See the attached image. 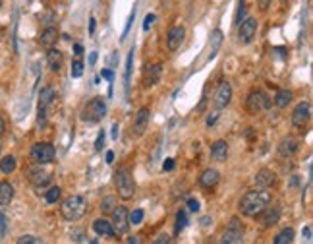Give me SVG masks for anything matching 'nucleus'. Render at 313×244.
<instances>
[{
	"instance_id": "obj_1",
	"label": "nucleus",
	"mask_w": 313,
	"mask_h": 244,
	"mask_svg": "<svg viewBox=\"0 0 313 244\" xmlns=\"http://www.w3.org/2000/svg\"><path fill=\"white\" fill-rule=\"evenodd\" d=\"M271 194L267 192V188L261 190H251L246 196L240 200V213L246 217H257L269 203H271Z\"/></svg>"
},
{
	"instance_id": "obj_2",
	"label": "nucleus",
	"mask_w": 313,
	"mask_h": 244,
	"mask_svg": "<svg viewBox=\"0 0 313 244\" xmlns=\"http://www.w3.org/2000/svg\"><path fill=\"white\" fill-rule=\"evenodd\" d=\"M60 211H62V217L66 221H78V219H81L85 215L87 201H85L83 196H70V198H66V200L62 201Z\"/></svg>"
},
{
	"instance_id": "obj_3",
	"label": "nucleus",
	"mask_w": 313,
	"mask_h": 244,
	"mask_svg": "<svg viewBox=\"0 0 313 244\" xmlns=\"http://www.w3.org/2000/svg\"><path fill=\"white\" fill-rule=\"evenodd\" d=\"M116 188H118V196L122 200H132L134 198V177L132 171L128 167H120L116 171Z\"/></svg>"
},
{
	"instance_id": "obj_4",
	"label": "nucleus",
	"mask_w": 313,
	"mask_h": 244,
	"mask_svg": "<svg viewBox=\"0 0 313 244\" xmlns=\"http://www.w3.org/2000/svg\"><path fill=\"white\" fill-rule=\"evenodd\" d=\"M105 114H107V103L101 99V97H95V99H91L89 103L83 107V112H81V120H85V122H99V120H103L105 118Z\"/></svg>"
},
{
	"instance_id": "obj_5",
	"label": "nucleus",
	"mask_w": 313,
	"mask_h": 244,
	"mask_svg": "<svg viewBox=\"0 0 313 244\" xmlns=\"http://www.w3.org/2000/svg\"><path fill=\"white\" fill-rule=\"evenodd\" d=\"M269 107H271V99H269V95L265 91H261V89H251L249 91V95H247L246 99L247 112L257 114V112L261 111H267Z\"/></svg>"
},
{
	"instance_id": "obj_6",
	"label": "nucleus",
	"mask_w": 313,
	"mask_h": 244,
	"mask_svg": "<svg viewBox=\"0 0 313 244\" xmlns=\"http://www.w3.org/2000/svg\"><path fill=\"white\" fill-rule=\"evenodd\" d=\"M31 159L37 163V165H46V163H52L54 161V155H56V149L54 146L46 144V142H39L31 147Z\"/></svg>"
},
{
	"instance_id": "obj_7",
	"label": "nucleus",
	"mask_w": 313,
	"mask_h": 244,
	"mask_svg": "<svg viewBox=\"0 0 313 244\" xmlns=\"http://www.w3.org/2000/svg\"><path fill=\"white\" fill-rule=\"evenodd\" d=\"M224 244H240L244 241V225L240 223L238 217H232L226 231L223 233V239H221Z\"/></svg>"
},
{
	"instance_id": "obj_8",
	"label": "nucleus",
	"mask_w": 313,
	"mask_h": 244,
	"mask_svg": "<svg viewBox=\"0 0 313 244\" xmlns=\"http://www.w3.org/2000/svg\"><path fill=\"white\" fill-rule=\"evenodd\" d=\"M112 229L116 235H124L130 229V221H128V209L122 205H116L112 211Z\"/></svg>"
},
{
	"instance_id": "obj_9",
	"label": "nucleus",
	"mask_w": 313,
	"mask_h": 244,
	"mask_svg": "<svg viewBox=\"0 0 313 244\" xmlns=\"http://www.w3.org/2000/svg\"><path fill=\"white\" fill-rule=\"evenodd\" d=\"M238 25H240V27H238V41L242 45L251 43L253 37H255V33H257V22H255L253 18H246V20H242Z\"/></svg>"
},
{
	"instance_id": "obj_10",
	"label": "nucleus",
	"mask_w": 313,
	"mask_h": 244,
	"mask_svg": "<svg viewBox=\"0 0 313 244\" xmlns=\"http://www.w3.org/2000/svg\"><path fill=\"white\" fill-rule=\"evenodd\" d=\"M56 99V93L52 88H43L39 93V124L45 126V114L46 109L52 105V101Z\"/></svg>"
},
{
	"instance_id": "obj_11",
	"label": "nucleus",
	"mask_w": 313,
	"mask_h": 244,
	"mask_svg": "<svg viewBox=\"0 0 313 244\" xmlns=\"http://www.w3.org/2000/svg\"><path fill=\"white\" fill-rule=\"evenodd\" d=\"M310 116H312V105L308 103V101H304V103H300L294 112H292V124L296 126V128H304L306 126V122L310 120Z\"/></svg>"
},
{
	"instance_id": "obj_12",
	"label": "nucleus",
	"mask_w": 313,
	"mask_h": 244,
	"mask_svg": "<svg viewBox=\"0 0 313 244\" xmlns=\"http://www.w3.org/2000/svg\"><path fill=\"white\" fill-rule=\"evenodd\" d=\"M184 37H186V27L184 25H174L168 35H166V45H168V50H178L180 45L184 43Z\"/></svg>"
},
{
	"instance_id": "obj_13",
	"label": "nucleus",
	"mask_w": 313,
	"mask_h": 244,
	"mask_svg": "<svg viewBox=\"0 0 313 244\" xmlns=\"http://www.w3.org/2000/svg\"><path fill=\"white\" fill-rule=\"evenodd\" d=\"M230 99H232V86H230L228 82H223V84L219 86V89H217V93H215V107H217V109L228 107Z\"/></svg>"
},
{
	"instance_id": "obj_14",
	"label": "nucleus",
	"mask_w": 313,
	"mask_h": 244,
	"mask_svg": "<svg viewBox=\"0 0 313 244\" xmlns=\"http://www.w3.org/2000/svg\"><path fill=\"white\" fill-rule=\"evenodd\" d=\"M257 217H261V223H263V227L269 229V227H273V225H276L278 219H280V207L278 205H267Z\"/></svg>"
},
{
	"instance_id": "obj_15",
	"label": "nucleus",
	"mask_w": 313,
	"mask_h": 244,
	"mask_svg": "<svg viewBox=\"0 0 313 244\" xmlns=\"http://www.w3.org/2000/svg\"><path fill=\"white\" fill-rule=\"evenodd\" d=\"M29 182L35 186V188H45L46 184H50V180H52V177H50V173H46V171H43V169H29Z\"/></svg>"
},
{
	"instance_id": "obj_16",
	"label": "nucleus",
	"mask_w": 313,
	"mask_h": 244,
	"mask_svg": "<svg viewBox=\"0 0 313 244\" xmlns=\"http://www.w3.org/2000/svg\"><path fill=\"white\" fill-rule=\"evenodd\" d=\"M221 180V173L217 169H205L199 177V186L205 190H213Z\"/></svg>"
},
{
	"instance_id": "obj_17",
	"label": "nucleus",
	"mask_w": 313,
	"mask_h": 244,
	"mask_svg": "<svg viewBox=\"0 0 313 244\" xmlns=\"http://www.w3.org/2000/svg\"><path fill=\"white\" fill-rule=\"evenodd\" d=\"M149 116H151V111H149L147 107L139 109V112L135 114V118H134V134L135 136H141V134L147 130V126H149Z\"/></svg>"
},
{
	"instance_id": "obj_18",
	"label": "nucleus",
	"mask_w": 313,
	"mask_h": 244,
	"mask_svg": "<svg viewBox=\"0 0 313 244\" xmlns=\"http://www.w3.org/2000/svg\"><path fill=\"white\" fill-rule=\"evenodd\" d=\"M46 64H48V68H50L52 72H58V70L62 68V64H64V54H62V50L50 47L48 52H46Z\"/></svg>"
},
{
	"instance_id": "obj_19",
	"label": "nucleus",
	"mask_w": 313,
	"mask_h": 244,
	"mask_svg": "<svg viewBox=\"0 0 313 244\" xmlns=\"http://www.w3.org/2000/svg\"><path fill=\"white\" fill-rule=\"evenodd\" d=\"M211 159L217 163H224L228 159V144L224 140H217L211 146Z\"/></svg>"
},
{
	"instance_id": "obj_20",
	"label": "nucleus",
	"mask_w": 313,
	"mask_h": 244,
	"mask_svg": "<svg viewBox=\"0 0 313 244\" xmlns=\"http://www.w3.org/2000/svg\"><path fill=\"white\" fill-rule=\"evenodd\" d=\"M296 151H298V142H296V138L286 136V138H282V140H280V144H278V155L280 157H292Z\"/></svg>"
},
{
	"instance_id": "obj_21",
	"label": "nucleus",
	"mask_w": 313,
	"mask_h": 244,
	"mask_svg": "<svg viewBox=\"0 0 313 244\" xmlns=\"http://www.w3.org/2000/svg\"><path fill=\"white\" fill-rule=\"evenodd\" d=\"M255 182L261 186V188H271L276 184V175L271 171V169H261L257 175H255Z\"/></svg>"
},
{
	"instance_id": "obj_22",
	"label": "nucleus",
	"mask_w": 313,
	"mask_h": 244,
	"mask_svg": "<svg viewBox=\"0 0 313 244\" xmlns=\"http://www.w3.org/2000/svg\"><path fill=\"white\" fill-rule=\"evenodd\" d=\"M162 74V64H149L145 68V86H155L160 80Z\"/></svg>"
},
{
	"instance_id": "obj_23",
	"label": "nucleus",
	"mask_w": 313,
	"mask_h": 244,
	"mask_svg": "<svg viewBox=\"0 0 313 244\" xmlns=\"http://www.w3.org/2000/svg\"><path fill=\"white\" fill-rule=\"evenodd\" d=\"M93 231L97 233V235H103V237H116V233H114V229H112V223L107 221V219H97V221H93Z\"/></svg>"
},
{
	"instance_id": "obj_24",
	"label": "nucleus",
	"mask_w": 313,
	"mask_h": 244,
	"mask_svg": "<svg viewBox=\"0 0 313 244\" xmlns=\"http://www.w3.org/2000/svg\"><path fill=\"white\" fill-rule=\"evenodd\" d=\"M12 200H14V186L8 180H2L0 182V205L4 207Z\"/></svg>"
},
{
	"instance_id": "obj_25",
	"label": "nucleus",
	"mask_w": 313,
	"mask_h": 244,
	"mask_svg": "<svg viewBox=\"0 0 313 244\" xmlns=\"http://www.w3.org/2000/svg\"><path fill=\"white\" fill-rule=\"evenodd\" d=\"M56 39H58V31H56V27H46L45 31L41 33V37H39L41 45L46 47V49H50L52 45L56 43Z\"/></svg>"
},
{
	"instance_id": "obj_26",
	"label": "nucleus",
	"mask_w": 313,
	"mask_h": 244,
	"mask_svg": "<svg viewBox=\"0 0 313 244\" xmlns=\"http://www.w3.org/2000/svg\"><path fill=\"white\" fill-rule=\"evenodd\" d=\"M290 103H292V91H288V89H278L276 95H274V105H276L278 109H286Z\"/></svg>"
},
{
	"instance_id": "obj_27",
	"label": "nucleus",
	"mask_w": 313,
	"mask_h": 244,
	"mask_svg": "<svg viewBox=\"0 0 313 244\" xmlns=\"http://www.w3.org/2000/svg\"><path fill=\"white\" fill-rule=\"evenodd\" d=\"M223 43V31L221 29H215L213 31V35H211V49H209V60L211 58H215V54H217V50H219V47Z\"/></svg>"
},
{
	"instance_id": "obj_28",
	"label": "nucleus",
	"mask_w": 313,
	"mask_h": 244,
	"mask_svg": "<svg viewBox=\"0 0 313 244\" xmlns=\"http://www.w3.org/2000/svg\"><path fill=\"white\" fill-rule=\"evenodd\" d=\"M0 171H2L4 175L14 173V171H16V157H12V155L4 157V159L0 161Z\"/></svg>"
},
{
	"instance_id": "obj_29",
	"label": "nucleus",
	"mask_w": 313,
	"mask_h": 244,
	"mask_svg": "<svg viewBox=\"0 0 313 244\" xmlns=\"http://www.w3.org/2000/svg\"><path fill=\"white\" fill-rule=\"evenodd\" d=\"M294 241V229L286 227L284 231H280L276 237H274V244H288Z\"/></svg>"
},
{
	"instance_id": "obj_30",
	"label": "nucleus",
	"mask_w": 313,
	"mask_h": 244,
	"mask_svg": "<svg viewBox=\"0 0 313 244\" xmlns=\"http://www.w3.org/2000/svg\"><path fill=\"white\" fill-rule=\"evenodd\" d=\"M186 225H188V213H186L184 209H180L178 213H176V227H174L176 235H178V233H182V231L186 229Z\"/></svg>"
},
{
	"instance_id": "obj_31",
	"label": "nucleus",
	"mask_w": 313,
	"mask_h": 244,
	"mask_svg": "<svg viewBox=\"0 0 313 244\" xmlns=\"http://www.w3.org/2000/svg\"><path fill=\"white\" fill-rule=\"evenodd\" d=\"M132 70H134V49L130 50V54H128V60H126V91L130 89V78H132Z\"/></svg>"
},
{
	"instance_id": "obj_32",
	"label": "nucleus",
	"mask_w": 313,
	"mask_h": 244,
	"mask_svg": "<svg viewBox=\"0 0 313 244\" xmlns=\"http://www.w3.org/2000/svg\"><path fill=\"white\" fill-rule=\"evenodd\" d=\"M116 205H118L116 198H114V196H109V198H105V200L101 201V211H103V213H112Z\"/></svg>"
},
{
	"instance_id": "obj_33",
	"label": "nucleus",
	"mask_w": 313,
	"mask_h": 244,
	"mask_svg": "<svg viewBox=\"0 0 313 244\" xmlns=\"http://www.w3.org/2000/svg\"><path fill=\"white\" fill-rule=\"evenodd\" d=\"M60 188L58 186H52L48 192H46V196H45V200H46V203H56V201L60 200Z\"/></svg>"
},
{
	"instance_id": "obj_34",
	"label": "nucleus",
	"mask_w": 313,
	"mask_h": 244,
	"mask_svg": "<svg viewBox=\"0 0 313 244\" xmlns=\"http://www.w3.org/2000/svg\"><path fill=\"white\" fill-rule=\"evenodd\" d=\"M143 217H145L143 209H134L132 213H128V221H130V225H139V223L143 221Z\"/></svg>"
},
{
	"instance_id": "obj_35",
	"label": "nucleus",
	"mask_w": 313,
	"mask_h": 244,
	"mask_svg": "<svg viewBox=\"0 0 313 244\" xmlns=\"http://www.w3.org/2000/svg\"><path fill=\"white\" fill-rule=\"evenodd\" d=\"M81 74H83V62H81V60H76V62L72 64V78H81Z\"/></svg>"
},
{
	"instance_id": "obj_36",
	"label": "nucleus",
	"mask_w": 313,
	"mask_h": 244,
	"mask_svg": "<svg viewBox=\"0 0 313 244\" xmlns=\"http://www.w3.org/2000/svg\"><path fill=\"white\" fill-rule=\"evenodd\" d=\"M135 20V6L134 10H132V14H130V18H128V22H126V27H124V31H122V39H126L128 37V33H130V29H132V23Z\"/></svg>"
},
{
	"instance_id": "obj_37",
	"label": "nucleus",
	"mask_w": 313,
	"mask_h": 244,
	"mask_svg": "<svg viewBox=\"0 0 313 244\" xmlns=\"http://www.w3.org/2000/svg\"><path fill=\"white\" fill-rule=\"evenodd\" d=\"M41 241L37 237H31V235H23L18 239V244H39Z\"/></svg>"
},
{
	"instance_id": "obj_38",
	"label": "nucleus",
	"mask_w": 313,
	"mask_h": 244,
	"mask_svg": "<svg viewBox=\"0 0 313 244\" xmlns=\"http://www.w3.org/2000/svg\"><path fill=\"white\" fill-rule=\"evenodd\" d=\"M244 14H246V6H244V0H240V6H238V12H236V18H234V23H238L244 20Z\"/></svg>"
},
{
	"instance_id": "obj_39",
	"label": "nucleus",
	"mask_w": 313,
	"mask_h": 244,
	"mask_svg": "<svg viewBox=\"0 0 313 244\" xmlns=\"http://www.w3.org/2000/svg\"><path fill=\"white\" fill-rule=\"evenodd\" d=\"M105 146V132H99L97 140H95V151H101Z\"/></svg>"
},
{
	"instance_id": "obj_40",
	"label": "nucleus",
	"mask_w": 313,
	"mask_h": 244,
	"mask_svg": "<svg viewBox=\"0 0 313 244\" xmlns=\"http://www.w3.org/2000/svg\"><path fill=\"white\" fill-rule=\"evenodd\" d=\"M188 209L194 211V213H197V211H199V201L196 200V198H190V200H188Z\"/></svg>"
},
{
	"instance_id": "obj_41",
	"label": "nucleus",
	"mask_w": 313,
	"mask_h": 244,
	"mask_svg": "<svg viewBox=\"0 0 313 244\" xmlns=\"http://www.w3.org/2000/svg\"><path fill=\"white\" fill-rule=\"evenodd\" d=\"M153 22H155V14H147V16H145V22H143V29L147 31V29L151 27V23Z\"/></svg>"
},
{
	"instance_id": "obj_42",
	"label": "nucleus",
	"mask_w": 313,
	"mask_h": 244,
	"mask_svg": "<svg viewBox=\"0 0 313 244\" xmlns=\"http://www.w3.org/2000/svg\"><path fill=\"white\" fill-rule=\"evenodd\" d=\"M72 241H74V243H83V241H85V235H83V233H72Z\"/></svg>"
},
{
	"instance_id": "obj_43",
	"label": "nucleus",
	"mask_w": 313,
	"mask_h": 244,
	"mask_svg": "<svg viewBox=\"0 0 313 244\" xmlns=\"http://www.w3.org/2000/svg\"><path fill=\"white\" fill-rule=\"evenodd\" d=\"M118 134H120V126L114 122V124H112V132H111V136H112V140H114V142L118 140Z\"/></svg>"
},
{
	"instance_id": "obj_44",
	"label": "nucleus",
	"mask_w": 313,
	"mask_h": 244,
	"mask_svg": "<svg viewBox=\"0 0 313 244\" xmlns=\"http://www.w3.org/2000/svg\"><path fill=\"white\" fill-rule=\"evenodd\" d=\"M101 76H103L105 80H109L111 84H112V80H114V74H112V70H103V72H101Z\"/></svg>"
},
{
	"instance_id": "obj_45",
	"label": "nucleus",
	"mask_w": 313,
	"mask_h": 244,
	"mask_svg": "<svg viewBox=\"0 0 313 244\" xmlns=\"http://www.w3.org/2000/svg\"><path fill=\"white\" fill-rule=\"evenodd\" d=\"M4 231H6V215L0 211V235H4Z\"/></svg>"
},
{
	"instance_id": "obj_46",
	"label": "nucleus",
	"mask_w": 313,
	"mask_h": 244,
	"mask_svg": "<svg viewBox=\"0 0 313 244\" xmlns=\"http://www.w3.org/2000/svg\"><path fill=\"white\" fill-rule=\"evenodd\" d=\"M217 118H219V114H217V112L209 114V116H207V126H213V124L217 122Z\"/></svg>"
},
{
	"instance_id": "obj_47",
	"label": "nucleus",
	"mask_w": 313,
	"mask_h": 244,
	"mask_svg": "<svg viewBox=\"0 0 313 244\" xmlns=\"http://www.w3.org/2000/svg\"><path fill=\"white\" fill-rule=\"evenodd\" d=\"M162 169H164V171H172V169H174V159H166L164 165H162Z\"/></svg>"
},
{
	"instance_id": "obj_48",
	"label": "nucleus",
	"mask_w": 313,
	"mask_h": 244,
	"mask_svg": "<svg viewBox=\"0 0 313 244\" xmlns=\"http://www.w3.org/2000/svg\"><path fill=\"white\" fill-rule=\"evenodd\" d=\"M155 243H156V244H160V243H170V239H168L166 235H158V237L155 239Z\"/></svg>"
},
{
	"instance_id": "obj_49",
	"label": "nucleus",
	"mask_w": 313,
	"mask_h": 244,
	"mask_svg": "<svg viewBox=\"0 0 313 244\" xmlns=\"http://www.w3.org/2000/svg\"><path fill=\"white\" fill-rule=\"evenodd\" d=\"M74 52H76V56H81L83 54V47L81 45H74Z\"/></svg>"
},
{
	"instance_id": "obj_50",
	"label": "nucleus",
	"mask_w": 313,
	"mask_h": 244,
	"mask_svg": "<svg viewBox=\"0 0 313 244\" xmlns=\"http://www.w3.org/2000/svg\"><path fill=\"white\" fill-rule=\"evenodd\" d=\"M271 2H273V0H259V8H261V10H267L269 6H271Z\"/></svg>"
},
{
	"instance_id": "obj_51",
	"label": "nucleus",
	"mask_w": 313,
	"mask_h": 244,
	"mask_svg": "<svg viewBox=\"0 0 313 244\" xmlns=\"http://www.w3.org/2000/svg\"><path fill=\"white\" fill-rule=\"evenodd\" d=\"M304 237H306L308 241H312V227H306V229H304Z\"/></svg>"
},
{
	"instance_id": "obj_52",
	"label": "nucleus",
	"mask_w": 313,
	"mask_h": 244,
	"mask_svg": "<svg viewBox=\"0 0 313 244\" xmlns=\"http://www.w3.org/2000/svg\"><path fill=\"white\" fill-rule=\"evenodd\" d=\"M95 62H97V50H93V52H91V54H89V64H91V66H93Z\"/></svg>"
},
{
	"instance_id": "obj_53",
	"label": "nucleus",
	"mask_w": 313,
	"mask_h": 244,
	"mask_svg": "<svg viewBox=\"0 0 313 244\" xmlns=\"http://www.w3.org/2000/svg\"><path fill=\"white\" fill-rule=\"evenodd\" d=\"M4 130H6V122H4V118L0 116V138L4 136Z\"/></svg>"
},
{
	"instance_id": "obj_54",
	"label": "nucleus",
	"mask_w": 313,
	"mask_h": 244,
	"mask_svg": "<svg viewBox=\"0 0 313 244\" xmlns=\"http://www.w3.org/2000/svg\"><path fill=\"white\" fill-rule=\"evenodd\" d=\"M93 31H95V18H91L89 20V33L93 35Z\"/></svg>"
},
{
	"instance_id": "obj_55",
	"label": "nucleus",
	"mask_w": 313,
	"mask_h": 244,
	"mask_svg": "<svg viewBox=\"0 0 313 244\" xmlns=\"http://www.w3.org/2000/svg\"><path fill=\"white\" fill-rule=\"evenodd\" d=\"M112 161H114V153L109 151V153H107V163H112Z\"/></svg>"
},
{
	"instance_id": "obj_56",
	"label": "nucleus",
	"mask_w": 313,
	"mask_h": 244,
	"mask_svg": "<svg viewBox=\"0 0 313 244\" xmlns=\"http://www.w3.org/2000/svg\"><path fill=\"white\" fill-rule=\"evenodd\" d=\"M128 243H130V244H137L139 241H137V237H130V239H128Z\"/></svg>"
},
{
	"instance_id": "obj_57",
	"label": "nucleus",
	"mask_w": 313,
	"mask_h": 244,
	"mask_svg": "<svg viewBox=\"0 0 313 244\" xmlns=\"http://www.w3.org/2000/svg\"><path fill=\"white\" fill-rule=\"evenodd\" d=\"M0 153H2V147H0Z\"/></svg>"
},
{
	"instance_id": "obj_58",
	"label": "nucleus",
	"mask_w": 313,
	"mask_h": 244,
	"mask_svg": "<svg viewBox=\"0 0 313 244\" xmlns=\"http://www.w3.org/2000/svg\"><path fill=\"white\" fill-rule=\"evenodd\" d=\"M284 2H286V0H284Z\"/></svg>"
}]
</instances>
